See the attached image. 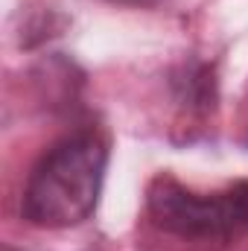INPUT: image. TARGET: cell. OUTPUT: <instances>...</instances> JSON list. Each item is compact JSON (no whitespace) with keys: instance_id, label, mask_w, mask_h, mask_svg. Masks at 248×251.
Masks as SVG:
<instances>
[{"instance_id":"obj_1","label":"cell","mask_w":248,"mask_h":251,"mask_svg":"<svg viewBox=\"0 0 248 251\" xmlns=\"http://www.w3.org/2000/svg\"><path fill=\"white\" fill-rule=\"evenodd\" d=\"M108 167V143L97 131L59 140L32 167L21 196V216L35 228L82 225L99 201Z\"/></svg>"},{"instance_id":"obj_2","label":"cell","mask_w":248,"mask_h":251,"mask_svg":"<svg viewBox=\"0 0 248 251\" xmlns=\"http://www.w3.org/2000/svg\"><path fill=\"white\" fill-rule=\"evenodd\" d=\"M146 210L152 222L184 240H225L243 231L237 190L196 193L170 176H158L146 190Z\"/></svg>"},{"instance_id":"obj_3","label":"cell","mask_w":248,"mask_h":251,"mask_svg":"<svg viewBox=\"0 0 248 251\" xmlns=\"http://www.w3.org/2000/svg\"><path fill=\"white\" fill-rule=\"evenodd\" d=\"M237 199H240V213H243V228H248V181L237 184Z\"/></svg>"},{"instance_id":"obj_4","label":"cell","mask_w":248,"mask_h":251,"mask_svg":"<svg viewBox=\"0 0 248 251\" xmlns=\"http://www.w3.org/2000/svg\"><path fill=\"white\" fill-rule=\"evenodd\" d=\"M111 3H120V6H155L161 0H111Z\"/></svg>"}]
</instances>
